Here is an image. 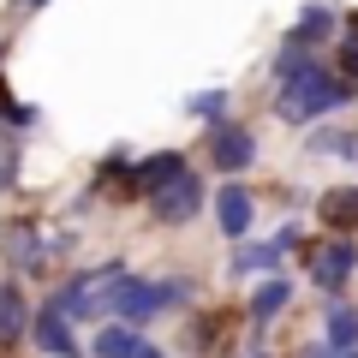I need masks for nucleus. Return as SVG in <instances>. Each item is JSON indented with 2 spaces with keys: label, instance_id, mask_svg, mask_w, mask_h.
Returning a JSON list of instances; mask_svg holds the SVG:
<instances>
[{
  "label": "nucleus",
  "instance_id": "f257e3e1",
  "mask_svg": "<svg viewBox=\"0 0 358 358\" xmlns=\"http://www.w3.org/2000/svg\"><path fill=\"white\" fill-rule=\"evenodd\" d=\"M346 102H352V84H346V78H334V72H322V66L310 60L305 72L281 78V96H275V114H281L287 126H310V120L334 114V108H346Z\"/></svg>",
  "mask_w": 358,
  "mask_h": 358
},
{
  "label": "nucleus",
  "instance_id": "f03ea898",
  "mask_svg": "<svg viewBox=\"0 0 358 358\" xmlns=\"http://www.w3.org/2000/svg\"><path fill=\"white\" fill-rule=\"evenodd\" d=\"M192 299V287L179 281H131L126 268H120L114 281L102 287V299H96V310L102 317H114V322H143V317H155V310H167V305H185Z\"/></svg>",
  "mask_w": 358,
  "mask_h": 358
},
{
  "label": "nucleus",
  "instance_id": "7ed1b4c3",
  "mask_svg": "<svg viewBox=\"0 0 358 358\" xmlns=\"http://www.w3.org/2000/svg\"><path fill=\"white\" fill-rule=\"evenodd\" d=\"M179 173H192V167H185V155H179V150L143 155V162H138V167H131V173H126V185H120V197H155V192H162V185H173Z\"/></svg>",
  "mask_w": 358,
  "mask_h": 358
},
{
  "label": "nucleus",
  "instance_id": "20e7f679",
  "mask_svg": "<svg viewBox=\"0 0 358 358\" xmlns=\"http://www.w3.org/2000/svg\"><path fill=\"white\" fill-rule=\"evenodd\" d=\"M150 209H155V221H167V227H185V221L203 209V179H197V173H179L173 185H162V192L150 197Z\"/></svg>",
  "mask_w": 358,
  "mask_h": 358
},
{
  "label": "nucleus",
  "instance_id": "39448f33",
  "mask_svg": "<svg viewBox=\"0 0 358 358\" xmlns=\"http://www.w3.org/2000/svg\"><path fill=\"white\" fill-rule=\"evenodd\" d=\"M352 268H358V245L352 239H334V245H317V251H310V281H317L322 293H341V287L352 281Z\"/></svg>",
  "mask_w": 358,
  "mask_h": 358
},
{
  "label": "nucleus",
  "instance_id": "423d86ee",
  "mask_svg": "<svg viewBox=\"0 0 358 358\" xmlns=\"http://www.w3.org/2000/svg\"><path fill=\"white\" fill-rule=\"evenodd\" d=\"M209 162H215L221 173H245V167L257 162V138L245 126H227V120H221V126H209Z\"/></svg>",
  "mask_w": 358,
  "mask_h": 358
},
{
  "label": "nucleus",
  "instance_id": "0eeeda50",
  "mask_svg": "<svg viewBox=\"0 0 358 358\" xmlns=\"http://www.w3.org/2000/svg\"><path fill=\"white\" fill-rule=\"evenodd\" d=\"M251 192L245 185H215V221H221V233L227 239H245L251 233Z\"/></svg>",
  "mask_w": 358,
  "mask_h": 358
},
{
  "label": "nucleus",
  "instance_id": "6e6552de",
  "mask_svg": "<svg viewBox=\"0 0 358 358\" xmlns=\"http://www.w3.org/2000/svg\"><path fill=\"white\" fill-rule=\"evenodd\" d=\"M30 341H36L48 358H78V341H72V329H66V317H60L54 305L36 310V322H30Z\"/></svg>",
  "mask_w": 358,
  "mask_h": 358
},
{
  "label": "nucleus",
  "instance_id": "1a4fd4ad",
  "mask_svg": "<svg viewBox=\"0 0 358 358\" xmlns=\"http://www.w3.org/2000/svg\"><path fill=\"white\" fill-rule=\"evenodd\" d=\"M96 358H162V352H155L131 322H108V329L96 334Z\"/></svg>",
  "mask_w": 358,
  "mask_h": 358
},
{
  "label": "nucleus",
  "instance_id": "9d476101",
  "mask_svg": "<svg viewBox=\"0 0 358 358\" xmlns=\"http://www.w3.org/2000/svg\"><path fill=\"white\" fill-rule=\"evenodd\" d=\"M299 245V227H287L281 239H268V245H239V257H233V268L239 275H257V268H268L275 275V263H281V251H293Z\"/></svg>",
  "mask_w": 358,
  "mask_h": 358
},
{
  "label": "nucleus",
  "instance_id": "9b49d317",
  "mask_svg": "<svg viewBox=\"0 0 358 358\" xmlns=\"http://www.w3.org/2000/svg\"><path fill=\"white\" fill-rule=\"evenodd\" d=\"M317 215H322V227H334V233L358 227V185H341V192H322Z\"/></svg>",
  "mask_w": 358,
  "mask_h": 358
},
{
  "label": "nucleus",
  "instance_id": "f8f14e48",
  "mask_svg": "<svg viewBox=\"0 0 358 358\" xmlns=\"http://www.w3.org/2000/svg\"><path fill=\"white\" fill-rule=\"evenodd\" d=\"M287 299H293V281H281V275H268L263 287L251 293V322H275L287 310Z\"/></svg>",
  "mask_w": 358,
  "mask_h": 358
},
{
  "label": "nucleus",
  "instance_id": "ddd939ff",
  "mask_svg": "<svg viewBox=\"0 0 358 358\" xmlns=\"http://www.w3.org/2000/svg\"><path fill=\"white\" fill-rule=\"evenodd\" d=\"M24 334V293L18 281H0V346H13Z\"/></svg>",
  "mask_w": 358,
  "mask_h": 358
},
{
  "label": "nucleus",
  "instance_id": "4468645a",
  "mask_svg": "<svg viewBox=\"0 0 358 358\" xmlns=\"http://www.w3.org/2000/svg\"><path fill=\"white\" fill-rule=\"evenodd\" d=\"M329 346H334L341 358L358 346V310H352V305H334V310H329Z\"/></svg>",
  "mask_w": 358,
  "mask_h": 358
},
{
  "label": "nucleus",
  "instance_id": "2eb2a0df",
  "mask_svg": "<svg viewBox=\"0 0 358 358\" xmlns=\"http://www.w3.org/2000/svg\"><path fill=\"white\" fill-rule=\"evenodd\" d=\"M310 150L341 155V162H358V131H317V138H310Z\"/></svg>",
  "mask_w": 358,
  "mask_h": 358
},
{
  "label": "nucleus",
  "instance_id": "dca6fc26",
  "mask_svg": "<svg viewBox=\"0 0 358 358\" xmlns=\"http://www.w3.org/2000/svg\"><path fill=\"white\" fill-rule=\"evenodd\" d=\"M192 114H203V120L221 126V114H227V90H203V96H192Z\"/></svg>",
  "mask_w": 358,
  "mask_h": 358
},
{
  "label": "nucleus",
  "instance_id": "f3484780",
  "mask_svg": "<svg viewBox=\"0 0 358 358\" xmlns=\"http://www.w3.org/2000/svg\"><path fill=\"white\" fill-rule=\"evenodd\" d=\"M13 263H18V268H36V263H42V245H36V239H18V245H13Z\"/></svg>",
  "mask_w": 358,
  "mask_h": 358
},
{
  "label": "nucleus",
  "instance_id": "a211bd4d",
  "mask_svg": "<svg viewBox=\"0 0 358 358\" xmlns=\"http://www.w3.org/2000/svg\"><path fill=\"white\" fill-rule=\"evenodd\" d=\"M221 329H227V317H203V322H197V346L221 341Z\"/></svg>",
  "mask_w": 358,
  "mask_h": 358
},
{
  "label": "nucleus",
  "instance_id": "6ab92c4d",
  "mask_svg": "<svg viewBox=\"0 0 358 358\" xmlns=\"http://www.w3.org/2000/svg\"><path fill=\"white\" fill-rule=\"evenodd\" d=\"M341 72H346V84H358V36L341 48Z\"/></svg>",
  "mask_w": 358,
  "mask_h": 358
},
{
  "label": "nucleus",
  "instance_id": "aec40b11",
  "mask_svg": "<svg viewBox=\"0 0 358 358\" xmlns=\"http://www.w3.org/2000/svg\"><path fill=\"white\" fill-rule=\"evenodd\" d=\"M13 173H18V162H13V155H0V192L13 185Z\"/></svg>",
  "mask_w": 358,
  "mask_h": 358
},
{
  "label": "nucleus",
  "instance_id": "412c9836",
  "mask_svg": "<svg viewBox=\"0 0 358 358\" xmlns=\"http://www.w3.org/2000/svg\"><path fill=\"white\" fill-rule=\"evenodd\" d=\"M36 6H48V0H18V13H36Z\"/></svg>",
  "mask_w": 358,
  "mask_h": 358
}]
</instances>
